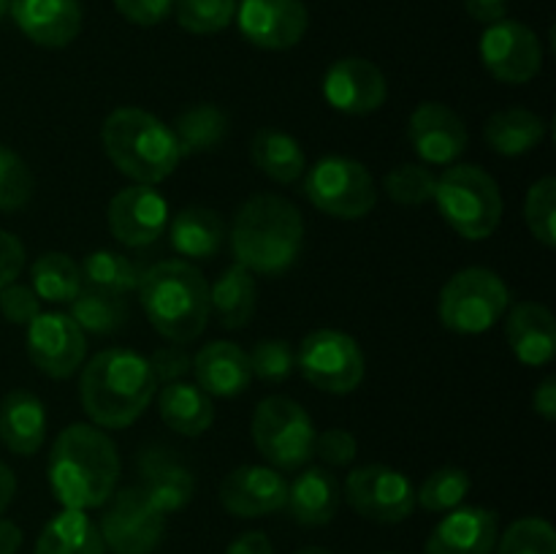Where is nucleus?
Instances as JSON below:
<instances>
[{
	"mask_svg": "<svg viewBox=\"0 0 556 554\" xmlns=\"http://www.w3.org/2000/svg\"><path fill=\"white\" fill-rule=\"evenodd\" d=\"M119 478L117 445L96 424H71L49 454V487L68 511L101 508Z\"/></svg>",
	"mask_w": 556,
	"mask_h": 554,
	"instance_id": "obj_1",
	"label": "nucleus"
},
{
	"mask_svg": "<svg viewBox=\"0 0 556 554\" xmlns=\"http://www.w3.org/2000/svg\"><path fill=\"white\" fill-rule=\"evenodd\" d=\"M157 394L150 358L130 348H106L81 364L79 396L90 421L101 429H125Z\"/></svg>",
	"mask_w": 556,
	"mask_h": 554,
	"instance_id": "obj_2",
	"label": "nucleus"
},
{
	"mask_svg": "<svg viewBox=\"0 0 556 554\" xmlns=\"http://www.w3.org/2000/svg\"><path fill=\"white\" fill-rule=\"evenodd\" d=\"M304 242L302 212L288 199L258 193L239 206L231 226L237 264L253 275H282L296 264Z\"/></svg>",
	"mask_w": 556,
	"mask_h": 554,
	"instance_id": "obj_3",
	"label": "nucleus"
},
{
	"mask_svg": "<svg viewBox=\"0 0 556 554\" xmlns=\"http://www.w3.org/2000/svg\"><path fill=\"white\" fill-rule=\"evenodd\" d=\"M139 299L161 337L177 345L199 340L210 320V282L185 259L161 261L141 272Z\"/></svg>",
	"mask_w": 556,
	"mask_h": 554,
	"instance_id": "obj_4",
	"label": "nucleus"
},
{
	"mask_svg": "<svg viewBox=\"0 0 556 554\" xmlns=\"http://www.w3.org/2000/svg\"><path fill=\"white\" fill-rule=\"evenodd\" d=\"M101 144L117 172L136 185H152L168 179L182 155L168 125L155 114L136 106L114 109L101 128Z\"/></svg>",
	"mask_w": 556,
	"mask_h": 554,
	"instance_id": "obj_5",
	"label": "nucleus"
},
{
	"mask_svg": "<svg viewBox=\"0 0 556 554\" xmlns=\"http://www.w3.org/2000/svg\"><path fill=\"white\" fill-rule=\"evenodd\" d=\"M432 201L443 221L470 242L489 239L503 221V196L497 182L476 163H456L445 168L438 177Z\"/></svg>",
	"mask_w": 556,
	"mask_h": 554,
	"instance_id": "obj_6",
	"label": "nucleus"
},
{
	"mask_svg": "<svg viewBox=\"0 0 556 554\" xmlns=\"http://www.w3.org/2000/svg\"><path fill=\"white\" fill-rule=\"evenodd\" d=\"M510 293L503 277L483 266H467L443 286L440 324L454 335H483L508 313Z\"/></svg>",
	"mask_w": 556,
	"mask_h": 554,
	"instance_id": "obj_7",
	"label": "nucleus"
},
{
	"mask_svg": "<svg viewBox=\"0 0 556 554\" xmlns=\"http://www.w3.org/2000/svg\"><path fill=\"white\" fill-rule=\"evenodd\" d=\"M258 454L275 470H299L313 459L315 427L309 413L291 396H266L258 402L250 424Z\"/></svg>",
	"mask_w": 556,
	"mask_h": 554,
	"instance_id": "obj_8",
	"label": "nucleus"
},
{
	"mask_svg": "<svg viewBox=\"0 0 556 554\" xmlns=\"http://www.w3.org/2000/svg\"><path fill=\"white\" fill-rule=\"evenodd\" d=\"M304 193L309 204L337 221L367 217L378 204V188L364 163L345 155H326L307 168Z\"/></svg>",
	"mask_w": 556,
	"mask_h": 554,
	"instance_id": "obj_9",
	"label": "nucleus"
},
{
	"mask_svg": "<svg viewBox=\"0 0 556 554\" xmlns=\"http://www.w3.org/2000/svg\"><path fill=\"white\" fill-rule=\"evenodd\" d=\"M296 367L326 394H351L362 386L367 364L358 342L340 329H315L302 340Z\"/></svg>",
	"mask_w": 556,
	"mask_h": 554,
	"instance_id": "obj_10",
	"label": "nucleus"
},
{
	"mask_svg": "<svg viewBox=\"0 0 556 554\" xmlns=\"http://www.w3.org/2000/svg\"><path fill=\"white\" fill-rule=\"evenodd\" d=\"M101 516L103 546L114 554H152L166 530V514L141 487H125L106 500Z\"/></svg>",
	"mask_w": 556,
	"mask_h": 554,
	"instance_id": "obj_11",
	"label": "nucleus"
},
{
	"mask_svg": "<svg viewBox=\"0 0 556 554\" xmlns=\"http://www.w3.org/2000/svg\"><path fill=\"white\" fill-rule=\"evenodd\" d=\"M345 500L358 516L378 525H396L416 511L410 478L389 465H364L348 473Z\"/></svg>",
	"mask_w": 556,
	"mask_h": 554,
	"instance_id": "obj_12",
	"label": "nucleus"
},
{
	"mask_svg": "<svg viewBox=\"0 0 556 554\" xmlns=\"http://www.w3.org/2000/svg\"><path fill=\"white\" fill-rule=\"evenodd\" d=\"M481 63L503 85H527L541 74V38L525 22H494L481 36Z\"/></svg>",
	"mask_w": 556,
	"mask_h": 554,
	"instance_id": "obj_13",
	"label": "nucleus"
},
{
	"mask_svg": "<svg viewBox=\"0 0 556 554\" xmlns=\"http://www.w3.org/2000/svg\"><path fill=\"white\" fill-rule=\"evenodd\" d=\"M87 340L68 313H38L27 324V356L49 378L65 380L85 364Z\"/></svg>",
	"mask_w": 556,
	"mask_h": 554,
	"instance_id": "obj_14",
	"label": "nucleus"
},
{
	"mask_svg": "<svg viewBox=\"0 0 556 554\" xmlns=\"http://www.w3.org/2000/svg\"><path fill=\"white\" fill-rule=\"evenodd\" d=\"M233 20L244 41L269 52L296 47L309 27L307 5L302 0H239Z\"/></svg>",
	"mask_w": 556,
	"mask_h": 554,
	"instance_id": "obj_15",
	"label": "nucleus"
},
{
	"mask_svg": "<svg viewBox=\"0 0 556 554\" xmlns=\"http://www.w3.org/2000/svg\"><path fill=\"white\" fill-rule=\"evenodd\" d=\"M324 98L337 112L364 117L383 106L389 98V81L372 60L342 58L326 71Z\"/></svg>",
	"mask_w": 556,
	"mask_h": 554,
	"instance_id": "obj_16",
	"label": "nucleus"
},
{
	"mask_svg": "<svg viewBox=\"0 0 556 554\" xmlns=\"http://www.w3.org/2000/svg\"><path fill=\"white\" fill-rule=\"evenodd\" d=\"M109 231L125 248H147L166 231L168 201L152 185H130L109 201Z\"/></svg>",
	"mask_w": 556,
	"mask_h": 554,
	"instance_id": "obj_17",
	"label": "nucleus"
},
{
	"mask_svg": "<svg viewBox=\"0 0 556 554\" xmlns=\"http://www.w3.org/2000/svg\"><path fill=\"white\" fill-rule=\"evenodd\" d=\"M407 139L424 166H454L456 158L467 150L470 136L465 119L454 109L438 101H424L410 114Z\"/></svg>",
	"mask_w": 556,
	"mask_h": 554,
	"instance_id": "obj_18",
	"label": "nucleus"
},
{
	"mask_svg": "<svg viewBox=\"0 0 556 554\" xmlns=\"http://www.w3.org/2000/svg\"><path fill=\"white\" fill-rule=\"evenodd\" d=\"M288 481L269 465H242L220 483V503L239 519H258L286 508Z\"/></svg>",
	"mask_w": 556,
	"mask_h": 554,
	"instance_id": "obj_19",
	"label": "nucleus"
},
{
	"mask_svg": "<svg viewBox=\"0 0 556 554\" xmlns=\"http://www.w3.org/2000/svg\"><path fill=\"white\" fill-rule=\"evenodd\" d=\"M500 519L481 505L448 511L427 538L424 554H492L497 549Z\"/></svg>",
	"mask_w": 556,
	"mask_h": 554,
	"instance_id": "obj_20",
	"label": "nucleus"
},
{
	"mask_svg": "<svg viewBox=\"0 0 556 554\" xmlns=\"http://www.w3.org/2000/svg\"><path fill=\"white\" fill-rule=\"evenodd\" d=\"M9 14L38 47L63 49L81 33L79 0H11Z\"/></svg>",
	"mask_w": 556,
	"mask_h": 554,
	"instance_id": "obj_21",
	"label": "nucleus"
},
{
	"mask_svg": "<svg viewBox=\"0 0 556 554\" xmlns=\"http://www.w3.org/2000/svg\"><path fill=\"white\" fill-rule=\"evenodd\" d=\"M136 467H139V483L136 487L144 489L147 498L163 514H174V511L185 508L193 500V473L177 456L168 454L166 449H141Z\"/></svg>",
	"mask_w": 556,
	"mask_h": 554,
	"instance_id": "obj_22",
	"label": "nucleus"
},
{
	"mask_svg": "<svg viewBox=\"0 0 556 554\" xmlns=\"http://www.w3.org/2000/svg\"><path fill=\"white\" fill-rule=\"evenodd\" d=\"M505 337L525 367H546L556 356V320L541 302H519L505 320Z\"/></svg>",
	"mask_w": 556,
	"mask_h": 554,
	"instance_id": "obj_23",
	"label": "nucleus"
},
{
	"mask_svg": "<svg viewBox=\"0 0 556 554\" xmlns=\"http://www.w3.org/2000/svg\"><path fill=\"white\" fill-rule=\"evenodd\" d=\"M195 383L210 396H237L250 386V358L237 342L212 340L193 356Z\"/></svg>",
	"mask_w": 556,
	"mask_h": 554,
	"instance_id": "obj_24",
	"label": "nucleus"
},
{
	"mask_svg": "<svg viewBox=\"0 0 556 554\" xmlns=\"http://www.w3.org/2000/svg\"><path fill=\"white\" fill-rule=\"evenodd\" d=\"M47 438V411L33 391H9L0 402V440L16 456H33Z\"/></svg>",
	"mask_w": 556,
	"mask_h": 554,
	"instance_id": "obj_25",
	"label": "nucleus"
},
{
	"mask_svg": "<svg viewBox=\"0 0 556 554\" xmlns=\"http://www.w3.org/2000/svg\"><path fill=\"white\" fill-rule=\"evenodd\" d=\"M286 508L304 527L329 525L340 508V483L326 467H307L288 483Z\"/></svg>",
	"mask_w": 556,
	"mask_h": 554,
	"instance_id": "obj_26",
	"label": "nucleus"
},
{
	"mask_svg": "<svg viewBox=\"0 0 556 554\" xmlns=\"http://www.w3.org/2000/svg\"><path fill=\"white\" fill-rule=\"evenodd\" d=\"M157 413L166 421L168 429L188 438H199L215 421V405L212 396L201 389L199 383L188 380H174V383L161 386L157 391Z\"/></svg>",
	"mask_w": 556,
	"mask_h": 554,
	"instance_id": "obj_27",
	"label": "nucleus"
},
{
	"mask_svg": "<svg viewBox=\"0 0 556 554\" xmlns=\"http://www.w3.org/2000/svg\"><path fill=\"white\" fill-rule=\"evenodd\" d=\"M168 237L185 261H210L226 242V223L210 206H185L174 215Z\"/></svg>",
	"mask_w": 556,
	"mask_h": 554,
	"instance_id": "obj_28",
	"label": "nucleus"
},
{
	"mask_svg": "<svg viewBox=\"0 0 556 554\" xmlns=\"http://www.w3.org/2000/svg\"><path fill=\"white\" fill-rule=\"evenodd\" d=\"M546 119L541 114L530 112V109H503L494 112L483 125V139L492 147L497 155L519 158L535 150L543 139H546Z\"/></svg>",
	"mask_w": 556,
	"mask_h": 554,
	"instance_id": "obj_29",
	"label": "nucleus"
},
{
	"mask_svg": "<svg viewBox=\"0 0 556 554\" xmlns=\"http://www.w3.org/2000/svg\"><path fill=\"white\" fill-rule=\"evenodd\" d=\"M250 158L255 168L280 185H291L307 172L302 144L280 128H258L250 141Z\"/></svg>",
	"mask_w": 556,
	"mask_h": 554,
	"instance_id": "obj_30",
	"label": "nucleus"
},
{
	"mask_svg": "<svg viewBox=\"0 0 556 554\" xmlns=\"http://www.w3.org/2000/svg\"><path fill=\"white\" fill-rule=\"evenodd\" d=\"M33 554H106V546L87 511L63 508L47 521Z\"/></svg>",
	"mask_w": 556,
	"mask_h": 554,
	"instance_id": "obj_31",
	"label": "nucleus"
},
{
	"mask_svg": "<svg viewBox=\"0 0 556 554\" xmlns=\"http://www.w3.org/2000/svg\"><path fill=\"white\" fill-rule=\"evenodd\" d=\"M255 277L242 264L220 272L210 288V313L217 315L223 329H242L255 313Z\"/></svg>",
	"mask_w": 556,
	"mask_h": 554,
	"instance_id": "obj_32",
	"label": "nucleus"
},
{
	"mask_svg": "<svg viewBox=\"0 0 556 554\" xmlns=\"http://www.w3.org/2000/svg\"><path fill=\"white\" fill-rule=\"evenodd\" d=\"M172 134L179 155H204L223 144L228 134V117L215 103H195L174 119Z\"/></svg>",
	"mask_w": 556,
	"mask_h": 554,
	"instance_id": "obj_33",
	"label": "nucleus"
},
{
	"mask_svg": "<svg viewBox=\"0 0 556 554\" xmlns=\"http://www.w3.org/2000/svg\"><path fill=\"white\" fill-rule=\"evenodd\" d=\"M79 269L81 286L112 293V297H125V293L136 291L141 272H144L136 261H130L123 253H114V250H92L90 255H85Z\"/></svg>",
	"mask_w": 556,
	"mask_h": 554,
	"instance_id": "obj_34",
	"label": "nucleus"
},
{
	"mask_svg": "<svg viewBox=\"0 0 556 554\" xmlns=\"http://www.w3.org/2000/svg\"><path fill=\"white\" fill-rule=\"evenodd\" d=\"M33 291L49 304H68L81 291V269L68 253H43L30 266Z\"/></svg>",
	"mask_w": 556,
	"mask_h": 554,
	"instance_id": "obj_35",
	"label": "nucleus"
},
{
	"mask_svg": "<svg viewBox=\"0 0 556 554\" xmlns=\"http://www.w3.org/2000/svg\"><path fill=\"white\" fill-rule=\"evenodd\" d=\"M71 318L76 320L81 331L90 335H114L128 324V302L123 297H112V293L92 291V288L81 286L68 302Z\"/></svg>",
	"mask_w": 556,
	"mask_h": 554,
	"instance_id": "obj_36",
	"label": "nucleus"
},
{
	"mask_svg": "<svg viewBox=\"0 0 556 554\" xmlns=\"http://www.w3.org/2000/svg\"><path fill=\"white\" fill-rule=\"evenodd\" d=\"M470 487L472 481L467 470H462V467H440L418 487L416 505H421L424 511H432V514H448V511L459 508Z\"/></svg>",
	"mask_w": 556,
	"mask_h": 554,
	"instance_id": "obj_37",
	"label": "nucleus"
},
{
	"mask_svg": "<svg viewBox=\"0 0 556 554\" xmlns=\"http://www.w3.org/2000/svg\"><path fill=\"white\" fill-rule=\"evenodd\" d=\"M386 196L400 206H421L434 199L438 177L424 163H400L383 179Z\"/></svg>",
	"mask_w": 556,
	"mask_h": 554,
	"instance_id": "obj_38",
	"label": "nucleus"
},
{
	"mask_svg": "<svg viewBox=\"0 0 556 554\" xmlns=\"http://www.w3.org/2000/svg\"><path fill=\"white\" fill-rule=\"evenodd\" d=\"M177 22L193 36L226 30L237 14V0H174Z\"/></svg>",
	"mask_w": 556,
	"mask_h": 554,
	"instance_id": "obj_39",
	"label": "nucleus"
},
{
	"mask_svg": "<svg viewBox=\"0 0 556 554\" xmlns=\"http://www.w3.org/2000/svg\"><path fill=\"white\" fill-rule=\"evenodd\" d=\"M500 554H556V532L552 521L527 516L514 521L500 538Z\"/></svg>",
	"mask_w": 556,
	"mask_h": 554,
	"instance_id": "obj_40",
	"label": "nucleus"
},
{
	"mask_svg": "<svg viewBox=\"0 0 556 554\" xmlns=\"http://www.w3.org/2000/svg\"><path fill=\"white\" fill-rule=\"evenodd\" d=\"M556 179L543 177L538 179L530 188L525 201V221L530 226L532 237L543 244V248L552 250L556 244Z\"/></svg>",
	"mask_w": 556,
	"mask_h": 554,
	"instance_id": "obj_41",
	"label": "nucleus"
},
{
	"mask_svg": "<svg viewBox=\"0 0 556 554\" xmlns=\"http://www.w3.org/2000/svg\"><path fill=\"white\" fill-rule=\"evenodd\" d=\"M33 172L11 147L0 144V212H14L30 201Z\"/></svg>",
	"mask_w": 556,
	"mask_h": 554,
	"instance_id": "obj_42",
	"label": "nucleus"
},
{
	"mask_svg": "<svg viewBox=\"0 0 556 554\" xmlns=\"http://www.w3.org/2000/svg\"><path fill=\"white\" fill-rule=\"evenodd\" d=\"M250 373L264 383H282L296 367V353L288 340H261L248 353Z\"/></svg>",
	"mask_w": 556,
	"mask_h": 554,
	"instance_id": "obj_43",
	"label": "nucleus"
},
{
	"mask_svg": "<svg viewBox=\"0 0 556 554\" xmlns=\"http://www.w3.org/2000/svg\"><path fill=\"white\" fill-rule=\"evenodd\" d=\"M0 313L9 324L27 326L38 313H41V299L36 297L30 286L22 282H11V286L0 288Z\"/></svg>",
	"mask_w": 556,
	"mask_h": 554,
	"instance_id": "obj_44",
	"label": "nucleus"
},
{
	"mask_svg": "<svg viewBox=\"0 0 556 554\" xmlns=\"http://www.w3.org/2000/svg\"><path fill=\"white\" fill-rule=\"evenodd\" d=\"M358 443L348 429H324L320 435H315V449L313 454H318L326 465L331 467H345L356 459Z\"/></svg>",
	"mask_w": 556,
	"mask_h": 554,
	"instance_id": "obj_45",
	"label": "nucleus"
},
{
	"mask_svg": "<svg viewBox=\"0 0 556 554\" xmlns=\"http://www.w3.org/2000/svg\"><path fill=\"white\" fill-rule=\"evenodd\" d=\"M150 367H152V375H155L157 386H166V383H174V380H182L185 375L193 369V356H190V351L185 345L172 342V345L157 348V351L152 353Z\"/></svg>",
	"mask_w": 556,
	"mask_h": 554,
	"instance_id": "obj_46",
	"label": "nucleus"
},
{
	"mask_svg": "<svg viewBox=\"0 0 556 554\" xmlns=\"http://www.w3.org/2000/svg\"><path fill=\"white\" fill-rule=\"evenodd\" d=\"M114 9L139 27H155L172 14L174 0H114Z\"/></svg>",
	"mask_w": 556,
	"mask_h": 554,
	"instance_id": "obj_47",
	"label": "nucleus"
},
{
	"mask_svg": "<svg viewBox=\"0 0 556 554\" xmlns=\"http://www.w3.org/2000/svg\"><path fill=\"white\" fill-rule=\"evenodd\" d=\"M25 266V244L9 231H0V288L11 286Z\"/></svg>",
	"mask_w": 556,
	"mask_h": 554,
	"instance_id": "obj_48",
	"label": "nucleus"
},
{
	"mask_svg": "<svg viewBox=\"0 0 556 554\" xmlns=\"http://www.w3.org/2000/svg\"><path fill=\"white\" fill-rule=\"evenodd\" d=\"M462 3H465L467 14L483 25H494L508 14V0H462Z\"/></svg>",
	"mask_w": 556,
	"mask_h": 554,
	"instance_id": "obj_49",
	"label": "nucleus"
},
{
	"mask_svg": "<svg viewBox=\"0 0 556 554\" xmlns=\"http://www.w3.org/2000/svg\"><path fill=\"white\" fill-rule=\"evenodd\" d=\"M532 407H535V413L543 418V421H554L556 418V378L554 375H546V378L541 380V386H538L535 394H532Z\"/></svg>",
	"mask_w": 556,
	"mask_h": 554,
	"instance_id": "obj_50",
	"label": "nucleus"
},
{
	"mask_svg": "<svg viewBox=\"0 0 556 554\" xmlns=\"http://www.w3.org/2000/svg\"><path fill=\"white\" fill-rule=\"evenodd\" d=\"M226 554H275V546H271L269 536L266 532H244V536H239L237 541L228 546Z\"/></svg>",
	"mask_w": 556,
	"mask_h": 554,
	"instance_id": "obj_51",
	"label": "nucleus"
},
{
	"mask_svg": "<svg viewBox=\"0 0 556 554\" xmlns=\"http://www.w3.org/2000/svg\"><path fill=\"white\" fill-rule=\"evenodd\" d=\"M22 546V530L9 519H0V554H16Z\"/></svg>",
	"mask_w": 556,
	"mask_h": 554,
	"instance_id": "obj_52",
	"label": "nucleus"
},
{
	"mask_svg": "<svg viewBox=\"0 0 556 554\" xmlns=\"http://www.w3.org/2000/svg\"><path fill=\"white\" fill-rule=\"evenodd\" d=\"M16 494V476L5 462H0V514L11 505Z\"/></svg>",
	"mask_w": 556,
	"mask_h": 554,
	"instance_id": "obj_53",
	"label": "nucleus"
},
{
	"mask_svg": "<svg viewBox=\"0 0 556 554\" xmlns=\"http://www.w3.org/2000/svg\"><path fill=\"white\" fill-rule=\"evenodd\" d=\"M296 554H334V552H329V549L324 546H307V549H299Z\"/></svg>",
	"mask_w": 556,
	"mask_h": 554,
	"instance_id": "obj_54",
	"label": "nucleus"
},
{
	"mask_svg": "<svg viewBox=\"0 0 556 554\" xmlns=\"http://www.w3.org/2000/svg\"><path fill=\"white\" fill-rule=\"evenodd\" d=\"M9 3H11V0H0V20H3V16L9 14Z\"/></svg>",
	"mask_w": 556,
	"mask_h": 554,
	"instance_id": "obj_55",
	"label": "nucleus"
}]
</instances>
